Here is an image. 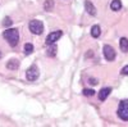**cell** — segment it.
Listing matches in <instances>:
<instances>
[{"label": "cell", "instance_id": "15", "mask_svg": "<svg viewBox=\"0 0 128 127\" xmlns=\"http://www.w3.org/2000/svg\"><path fill=\"white\" fill-rule=\"evenodd\" d=\"M32 51H34V45L30 44V42H27V44L24 45V53H26L27 55H30Z\"/></svg>", "mask_w": 128, "mask_h": 127}, {"label": "cell", "instance_id": "10", "mask_svg": "<svg viewBox=\"0 0 128 127\" xmlns=\"http://www.w3.org/2000/svg\"><path fill=\"white\" fill-rule=\"evenodd\" d=\"M100 35H101V28H100V26H98V25L92 26V28H91V36L95 37V39H98Z\"/></svg>", "mask_w": 128, "mask_h": 127}, {"label": "cell", "instance_id": "17", "mask_svg": "<svg viewBox=\"0 0 128 127\" xmlns=\"http://www.w3.org/2000/svg\"><path fill=\"white\" fill-rule=\"evenodd\" d=\"M82 92H83V95H86V96H92V95H95V91L91 90V89H84Z\"/></svg>", "mask_w": 128, "mask_h": 127}, {"label": "cell", "instance_id": "1", "mask_svg": "<svg viewBox=\"0 0 128 127\" xmlns=\"http://www.w3.org/2000/svg\"><path fill=\"white\" fill-rule=\"evenodd\" d=\"M3 37L8 41V44L10 46H17L19 41V32L17 28H9L3 32Z\"/></svg>", "mask_w": 128, "mask_h": 127}, {"label": "cell", "instance_id": "7", "mask_svg": "<svg viewBox=\"0 0 128 127\" xmlns=\"http://www.w3.org/2000/svg\"><path fill=\"white\" fill-rule=\"evenodd\" d=\"M84 9L90 16H96V8L94 7V4L90 2V0H86L84 2Z\"/></svg>", "mask_w": 128, "mask_h": 127}, {"label": "cell", "instance_id": "11", "mask_svg": "<svg viewBox=\"0 0 128 127\" xmlns=\"http://www.w3.org/2000/svg\"><path fill=\"white\" fill-rule=\"evenodd\" d=\"M110 8H112V10H114V12H116V10H120V8H122V2H120V0H113V2L110 3Z\"/></svg>", "mask_w": 128, "mask_h": 127}, {"label": "cell", "instance_id": "4", "mask_svg": "<svg viewBox=\"0 0 128 127\" xmlns=\"http://www.w3.org/2000/svg\"><path fill=\"white\" fill-rule=\"evenodd\" d=\"M38 76H40V72H38V68H37V66H31L27 71H26V77H27V80L28 81H36L37 78H38Z\"/></svg>", "mask_w": 128, "mask_h": 127}, {"label": "cell", "instance_id": "19", "mask_svg": "<svg viewBox=\"0 0 128 127\" xmlns=\"http://www.w3.org/2000/svg\"><path fill=\"white\" fill-rule=\"evenodd\" d=\"M88 83H91V85H98V80H96V78H90V80H88Z\"/></svg>", "mask_w": 128, "mask_h": 127}, {"label": "cell", "instance_id": "12", "mask_svg": "<svg viewBox=\"0 0 128 127\" xmlns=\"http://www.w3.org/2000/svg\"><path fill=\"white\" fill-rule=\"evenodd\" d=\"M119 45H120V50L124 51V53H127L128 51V39L122 37L120 41H119Z\"/></svg>", "mask_w": 128, "mask_h": 127}, {"label": "cell", "instance_id": "18", "mask_svg": "<svg viewBox=\"0 0 128 127\" xmlns=\"http://www.w3.org/2000/svg\"><path fill=\"white\" fill-rule=\"evenodd\" d=\"M120 73H122L123 76H128V66L123 67V68H122V71H120Z\"/></svg>", "mask_w": 128, "mask_h": 127}, {"label": "cell", "instance_id": "16", "mask_svg": "<svg viewBox=\"0 0 128 127\" xmlns=\"http://www.w3.org/2000/svg\"><path fill=\"white\" fill-rule=\"evenodd\" d=\"M12 23H13V21H12V18H10V17H5V18L3 19V26H5V27L10 26Z\"/></svg>", "mask_w": 128, "mask_h": 127}, {"label": "cell", "instance_id": "13", "mask_svg": "<svg viewBox=\"0 0 128 127\" xmlns=\"http://www.w3.org/2000/svg\"><path fill=\"white\" fill-rule=\"evenodd\" d=\"M44 9L48 10V12H51L54 9V0H46L44 3Z\"/></svg>", "mask_w": 128, "mask_h": 127}, {"label": "cell", "instance_id": "5", "mask_svg": "<svg viewBox=\"0 0 128 127\" xmlns=\"http://www.w3.org/2000/svg\"><path fill=\"white\" fill-rule=\"evenodd\" d=\"M102 53H104V57H105L106 60L112 62V60L115 59V50H114L110 45H105V46L102 48Z\"/></svg>", "mask_w": 128, "mask_h": 127}, {"label": "cell", "instance_id": "2", "mask_svg": "<svg viewBox=\"0 0 128 127\" xmlns=\"http://www.w3.org/2000/svg\"><path fill=\"white\" fill-rule=\"evenodd\" d=\"M28 27H30V31L34 35H41L44 32V23L38 19H32L28 25Z\"/></svg>", "mask_w": 128, "mask_h": 127}, {"label": "cell", "instance_id": "14", "mask_svg": "<svg viewBox=\"0 0 128 127\" xmlns=\"http://www.w3.org/2000/svg\"><path fill=\"white\" fill-rule=\"evenodd\" d=\"M48 57H55V54H56V45L55 44H51L50 45V48L48 49Z\"/></svg>", "mask_w": 128, "mask_h": 127}, {"label": "cell", "instance_id": "20", "mask_svg": "<svg viewBox=\"0 0 128 127\" xmlns=\"http://www.w3.org/2000/svg\"><path fill=\"white\" fill-rule=\"evenodd\" d=\"M2 55H3V54H2V51H0V58H2Z\"/></svg>", "mask_w": 128, "mask_h": 127}, {"label": "cell", "instance_id": "8", "mask_svg": "<svg viewBox=\"0 0 128 127\" xmlns=\"http://www.w3.org/2000/svg\"><path fill=\"white\" fill-rule=\"evenodd\" d=\"M110 92H112V89H110V87H104V89H101V90L99 91V100L104 101V100L110 95Z\"/></svg>", "mask_w": 128, "mask_h": 127}, {"label": "cell", "instance_id": "3", "mask_svg": "<svg viewBox=\"0 0 128 127\" xmlns=\"http://www.w3.org/2000/svg\"><path fill=\"white\" fill-rule=\"evenodd\" d=\"M116 114L122 121H128V100H122L119 103Z\"/></svg>", "mask_w": 128, "mask_h": 127}, {"label": "cell", "instance_id": "6", "mask_svg": "<svg viewBox=\"0 0 128 127\" xmlns=\"http://www.w3.org/2000/svg\"><path fill=\"white\" fill-rule=\"evenodd\" d=\"M62 35H63V32H62L60 30H58V31H54V32L49 34V35H48V37H46V44H48V45L54 44L55 41H58V40L62 37Z\"/></svg>", "mask_w": 128, "mask_h": 127}, {"label": "cell", "instance_id": "9", "mask_svg": "<svg viewBox=\"0 0 128 127\" xmlns=\"http://www.w3.org/2000/svg\"><path fill=\"white\" fill-rule=\"evenodd\" d=\"M18 67H19V62L17 59H10L6 63V68L10 71H16V69H18Z\"/></svg>", "mask_w": 128, "mask_h": 127}]
</instances>
